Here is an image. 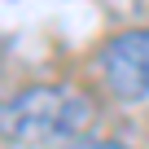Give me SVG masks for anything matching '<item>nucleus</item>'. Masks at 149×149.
I'll return each instance as SVG.
<instances>
[{"label":"nucleus","mask_w":149,"mask_h":149,"mask_svg":"<svg viewBox=\"0 0 149 149\" xmlns=\"http://www.w3.org/2000/svg\"><path fill=\"white\" fill-rule=\"evenodd\" d=\"M88 123H92V101L66 84H35L0 101V140L22 149L74 140L84 136Z\"/></svg>","instance_id":"nucleus-1"},{"label":"nucleus","mask_w":149,"mask_h":149,"mask_svg":"<svg viewBox=\"0 0 149 149\" xmlns=\"http://www.w3.org/2000/svg\"><path fill=\"white\" fill-rule=\"evenodd\" d=\"M97 70L118 101H149V26L118 31L101 44Z\"/></svg>","instance_id":"nucleus-2"},{"label":"nucleus","mask_w":149,"mask_h":149,"mask_svg":"<svg viewBox=\"0 0 149 149\" xmlns=\"http://www.w3.org/2000/svg\"><path fill=\"white\" fill-rule=\"evenodd\" d=\"M70 149H127V145H118V140H79Z\"/></svg>","instance_id":"nucleus-3"}]
</instances>
